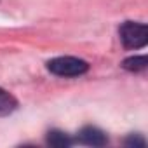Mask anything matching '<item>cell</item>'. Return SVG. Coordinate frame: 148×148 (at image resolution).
<instances>
[{"label": "cell", "mask_w": 148, "mask_h": 148, "mask_svg": "<svg viewBox=\"0 0 148 148\" xmlns=\"http://www.w3.org/2000/svg\"><path fill=\"white\" fill-rule=\"evenodd\" d=\"M125 145H127V146H134V148H143L146 143H145V139H143L139 134H132V136H129V138L125 139Z\"/></svg>", "instance_id": "cell-7"}, {"label": "cell", "mask_w": 148, "mask_h": 148, "mask_svg": "<svg viewBox=\"0 0 148 148\" xmlns=\"http://www.w3.org/2000/svg\"><path fill=\"white\" fill-rule=\"evenodd\" d=\"M16 108H18V99L11 92H7L5 89L0 87V117L12 113Z\"/></svg>", "instance_id": "cell-4"}, {"label": "cell", "mask_w": 148, "mask_h": 148, "mask_svg": "<svg viewBox=\"0 0 148 148\" xmlns=\"http://www.w3.org/2000/svg\"><path fill=\"white\" fill-rule=\"evenodd\" d=\"M119 35L125 49H141L148 44V28L143 23L125 21L119 28Z\"/></svg>", "instance_id": "cell-2"}, {"label": "cell", "mask_w": 148, "mask_h": 148, "mask_svg": "<svg viewBox=\"0 0 148 148\" xmlns=\"http://www.w3.org/2000/svg\"><path fill=\"white\" fill-rule=\"evenodd\" d=\"M146 64H148L146 56H132V58L124 59L122 68L127 70V71H143L146 68Z\"/></svg>", "instance_id": "cell-6"}, {"label": "cell", "mask_w": 148, "mask_h": 148, "mask_svg": "<svg viewBox=\"0 0 148 148\" xmlns=\"http://www.w3.org/2000/svg\"><path fill=\"white\" fill-rule=\"evenodd\" d=\"M47 143H49L51 146H54V148H66V146H70V145L73 143V139H71L68 134L61 132V131H49V134H47Z\"/></svg>", "instance_id": "cell-5"}, {"label": "cell", "mask_w": 148, "mask_h": 148, "mask_svg": "<svg viewBox=\"0 0 148 148\" xmlns=\"http://www.w3.org/2000/svg\"><path fill=\"white\" fill-rule=\"evenodd\" d=\"M47 70L58 77H79L89 70V64L73 56H61L47 61Z\"/></svg>", "instance_id": "cell-1"}, {"label": "cell", "mask_w": 148, "mask_h": 148, "mask_svg": "<svg viewBox=\"0 0 148 148\" xmlns=\"http://www.w3.org/2000/svg\"><path fill=\"white\" fill-rule=\"evenodd\" d=\"M77 141L82 143V145H89V146H105L108 143V138H106V134L101 129L87 125V127H84L79 132Z\"/></svg>", "instance_id": "cell-3"}]
</instances>
